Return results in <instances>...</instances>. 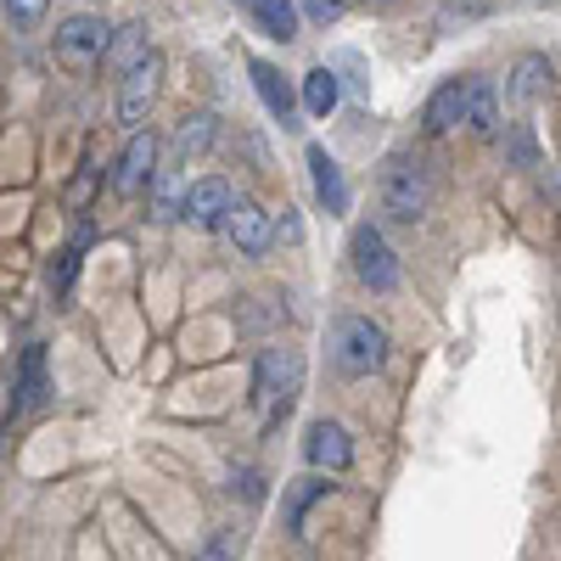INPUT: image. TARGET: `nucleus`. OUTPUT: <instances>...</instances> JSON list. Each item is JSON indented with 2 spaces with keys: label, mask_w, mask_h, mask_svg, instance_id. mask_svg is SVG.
Segmentation results:
<instances>
[{
  "label": "nucleus",
  "mask_w": 561,
  "mask_h": 561,
  "mask_svg": "<svg viewBox=\"0 0 561 561\" xmlns=\"http://www.w3.org/2000/svg\"><path fill=\"white\" fill-rule=\"evenodd\" d=\"M34 404H45V348H39V343L23 354L18 393H12V415H23V410H34Z\"/></svg>",
  "instance_id": "nucleus-15"
},
{
  "label": "nucleus",
  "mask_w": 561,
  "mask_h": 561,
  "mask_svg": "<svg viewBox=\"0 0 561 561\" xmlns=\"http://www.w3.org/2000/svg\"><path fill=\"white\" fill-rule=\"evenodd\" d=\"M466 129L483 140L500 129V90L489 79H472V90H466Z\"/></svg>",
  "instance_id": "nucleus-14"
},
{
  "label": "nucleus",
  "mask_w": 561,
  "mask_h": 561,
  "mask_svg": "<svg viewBox=\"0 0 561 561\" xmlns=\"http://www.w3.org/2000/svg\"><path fill=\"white\" fill-rule=\"evenodd\" d=\"M511 158H517V163H523V169H528V163H534V135H528V129H523V124H517V129H511Z\"/></svg>",
  "instance_id": "nucleus-28"
},
{
  "label": "nucleus",
  "mask_w": 561,
  "mask_h": 561,
  "mask_svg": "<svg viewBox=\"0 0 561 561\" xmlns=\"http://www.w3.org/2000/svg\"><path fill=\"white\" fill-rule=\"evenodd\" d=\"M304 12H309L314 23H337V18H343V0H304Z\"/></svg>",
  "instance_id": "nucleus-27"
},
{
  "label": "nucleus",
  "mask_w": 561,
  "mask_h": 561,
  "mask_svg": "<svg viewBox=\"0 0 561 561\" xmlns=\"http://www.w3.org/2000/svg\"><path fill=\"white\" fill-rule=\"evenodd\" d=\"M298 388H304V359L293 348H270L259 359V370H253V404L264 410V421L287 415V404L298 399Z\"/></svg>",
  "instance_id": "nucleus-3"
},
{
  "label": "nucleus",
  "mask_w": 561,
  "mask_h": 561,
  "mask_svg": "<svg viewBox=\"0 0 561 561\" xmlns=\"http://www.w3.org/2000/svg\"><path fill=\"white\" fill-rule=\"evenodd\" d=\"M337 96H343V90H337V73H332V68H309V73H304V107H309L314 118L332 113Z\"/></svg>",
  "instance_id": "nucleus-19"
},
{
  "label": "nucleus",
  "mask_w": 561,
  "mask_h": 561,
  "mask_svg": "<svg viewBox=\"0 0 561 561\" xmlns=\"http://www.w3.org/2000/svg\"><path fill=\"white\" fill-rule=\"evenodd\" d=\"M158 84H163V57H158V51H147L135 68H124V79H118V124H124L129 135L147 124V113H152V102H158Z\"/></svg>",
  "instance_id": "nucleus-4"
},
{
  "label": "nucleus",
  "mask_w": 561,
  "mask_h": 561,
  "mask_svg": "<svg viewBox=\"0 0 561 561\" xmlns=\"http://www.w3.org/2000/svg\"><path fill=\"white\" fill-rule=\"evenodd\" d=\"M332 494V483L325 478H298V483H287V500H280V523H287L293 534H304V511L314 505V500H325Z\"/></svg>",
  "instance_id": "nucleus-16"
},
{
  "label": "nucleus",
  "mask_w": 561,
  "mask_h": 561,
  "mask_svg": "<svg viewBox=\"0 0 561 561\" xmlns=\"http://www.w3.org/2000/svg\"><path fill=\"white\" fill-rule=\"evenodd\" d=\"M225 489H230V500L242 494L248 505H259V500H264V478L253 472V466H242V472H230V483H225Z\"/></svg>",
  "instance_id": "nucleus-25"
},
{
  "label": "nucleus",
  "mask_w": 561,
  "mask_h": 561,
  "mask_svg": "<svg viewBox=\"0 0 561 561\" xmlns=\"http://www.w3.org/2000/svg\"><path fill=\"white\" fill-rule=\"evenodd\" d=\"M466 90H472V79H444L433 96H427V129L433 135H449V129H460L466 124Z\"/></svg>",
  "instance_id": "nucleus-11"
},
{
  "label": "nucleus",
  "mask_w": 561,
  "mask_h": 561,
  "mask_svg": "<svg viewBox=\"0 0 561 561\" xmlns=\"http://www.w3.org/2000/svg\"><path fill=\"white\" fill-rule=\"evenodd\" d=\"M73 275H79V248H62V253L51 259V270H45V280H51V293L62 298V293L73 287Z\"/></svg>",
  "instance_id": "nucleus-24"
},
{
  "label": "nucleus",
  "mask_w": 561,
  "mask_h": 561,
  "mask_svg": "<svg viewBox=\"0 0 561 561\" xmlns=\"http://www.w3.org/2000/svg\"><path fill=\"white\" fill-rule=\"evenodd\" d=\"M152 174H158V140L135 129V135H129V147L118 152L113 192H118V197H135V192H147V185H152Z\"/></svg>",
  "instance_id": "nucleus-8"
},
{
  "label": "nucleus",
  "mask_w": 561,
  "mask_h": 561,
  "mask_svg": "<svg viewBox=\"0 0 561 561\" xmlns=\"http://www.w3.org/2000/svg\"><path fill=\"white\" fill-rule=\"evenodd\" d=\"M45 7H51V0H7V18H12L18 28H34V23L45 18Z\"/></svg>",
  "instance_id": "nucleus-26"
},
{
  "label": "nucleus",
  "mask_w": 561,
  "mask_h": 561,
  "mask_svg": "<svg viewBox=\"0 0 561 561\" xmlns=\"http://www.w3.org/2000/svg\"><path fill=\"white\" fill-rule=\"evenodd\" d=\"M248 12L264 23V34L298 39V7H293V0H248Z\"/></svg>",
  "instance_id": "nucleus-18"
},
{
  "label": "nucleus",
  "mask_w": 561,
  "mask_h": 561,
  "mask_svg": "<svg viewBox=\"0 0 561 561\" xmlns=\"http://www.w3.org/2000/svg\"><path fill=\"white\" fill-rule=\"evenodd\" d=\"M237 550H242V534H237V528H219L208 545H197L192 561H237Z\"/></svg>",
  "instance_id": "nucleus-23"
},
{
  "label": "nucleus",
  "mask_w": 561,
  "mask_h": 561,
  "mask_svg": "<svg viewBox=\"0 0 561 561\" xmlns=\"http://www.w3.org/2000/svg\"><path fill=\"white\" fill-rule=\"evenodd\" d=\"M304 455H309L314 472H348V460H354V438L337 427V421H309Z\"/></svg>",
  "instance_id": "nucleus-9"
},
{
  "label": "nucleus",
  "mask_w": 561,
  "mask_h": 561,
  "mask_svg": "<svg viewBox=\"0 0 561 561\" xmlns=\"http://www.w3.org/2000/svg\"><path fill=\"white\" fill-rule=\"evenodd\" d=\"M230 185L225 180H197V185H185V203H180V219H192L197 230H214V225H225V214H230Z\"/></svg>",
  "instance_id": "nucleus-10"
},
{
  "label": "nucleus",
  "mask_w": 561,
  "mask_h": 561,
  "mask_svg": "<svg viewBox=\"0 0 561 561\" xmlns=\"http://www.w3.org/2000/svg\"><path fill=\"white\" fill-rule=\"evenodd\" d=\"M180 203H185V192H180V163H169V169L152 174V208H158V219H180Z\"/></svg>",
  "instance_id": "nucleus-21"
},
{
  "label": "nucleus",
  "mask_w": 561,
  "mask_h": 561,
  "mask_svg": "<svg viewBox=\"0 0 561 561\" xmlns=\"http://www.w3.org/2000/svg\"><path fill=\"white\" fill-rule=\"evenodd\" d=\"M388 359V332L370 314H348L337 320V332H332V365L343 370V377H370Z\"/></svg>",
  "instance_id": "nucleus-2"
},
{
  "label": "nucleus",
  "mask_w": 561,
  "mask_h": 561,
  "mask_svg": "<svg viewBox=\"0 0 561 561\" xmlns=\"http://www.w3.org/2000/svg\"><path fill=\"white\" fill-rule=\"evenodd\" d=\"M309 169H314V197L325 203V214H343L348 208V185H343V169L325 147H309Z\"/></svg>",
  "instance_id": "nucleus-13"
},
{
  "label": "nucleus",
  "mask_w": 561,
  "mask_h": 561,
  "mask_svg": "<svg viewBox=\"0 0 561 561\" xmlns=\"http://www.w3.org/2000/svg\"><path fill=\"white\" fill-rule=\"evenodd\" d=\"M214 147V118L208 113H185L174 124V158H192V152H208Z\"/></svg>",
  "instance_id": "nucleus-20"
},
{
  "label": "nucleus",
  "mask_w": 561,
  "mask_h": 561,
  "mask_svg": "<svg viewBox=\"0 0 561 561\" xmlns=\"http://www.w3.org/2000/svg\"><path fill=\"white\" fill-rule=\"evenodd\" d=\"M545 84H550V62H545V57H523V62H517V84H511V96H517V102H539V96H545Z\"/></svg>",
  "instance_id": "nucleus-22"
},
{
  "label": "nucleus",
  "mask_w": 561,
  "mask_h": 561,
  "mask_svg": "<svg viewBox=\"0 0 561 561\" xmlns=\"http://www.w3.org/2000/svg\"><path fill=\"white\" fill-rule=\"evenodd\" d=\"M152 51V39H147V23H124L113 39H107V62L124 73V68H135L140 57H147Z\"/></svg>",
  "instance_id": "nucleus-17"
},
{
  "label": "nucleus",
  "mask_w": 561,
  "mask_h": 561,
  "mask_svg": "<svg viewBox=\"0 0 561 561\" xmlns=\"http://www.w3.org/2000/svg\"><path fill=\"white\" fill-rule=\"evenodd\" d=\"M107 39H113V28L96 18V12H79V18H68V23H57V57L68 62V68H90V62H102L107 57Z\"/></svg>",
  "instance_id": "nucleus-6"
},
{
  "label": "nucleus",
  "mask_w": 561,
  "mask_h": 561,
  "mask_svg": "<svg viewBox=\"0 0 561 561\" xmlns=\"http://www.w3.org/2000/svg\"><path fill=\"white\" fill-rule=\"evenodd\" d=\"M248 73H253V90H259V102L280 118V124H293V107H298V96H293V84H287V73H280L275 62H248Z\"/></svg>",
  "instance_id": "nucleus-12"
},
{
  "label": "nucleus",
  "mask_w": 561,
  "mask_h": 561,
  "mask_svg": "<svg viewBox=\"0 0 561 561\" xmlns=\"http://www.w3.org/2000/svg\"><path fill=\"white\" fill-rule=\"evenodd\" d=\"M433 203V180H427V163L410 158V152H393L382 163V208L399 219V225H415Z\"/></svg>",
  "instance_id": "nucleus-1"
},
{
  "label": "nucleus",
  "mask_w": 561,
  "mask_h": 561,
  "mask_svg": "<svg viewBox=\"0 0 561 561\" xmlns=\"http://www.w3.org/2000/svg\"><path fill=\"white\" fill-rule=\"evenodd\" d=\"M348 259H354V275L365 280L370 293H393L399 287V259H393V248H388V237H382L377 225H359L354 230Z\"/></svg>",
  "instance_id": "nucleus-5"
},
{
  "label": "nucleus",
  "mask_w": 561,
  "mask_h": 561,
  "mask_svg": "<svg viewBox=\"0 0 561 561\" xmlns=\"http://www.w3.org/2000/svg\"><path fill=\"white\" fill-rule=\"evenodd\" d=\"M225 237L237 242V253H248V259H264L270 253V242H275V225H270V214L259 208V203H248V197H237L230 203V214H225Z\"/></svg>",
  "instance_id": "nucleus-7"
}]
</instances>
